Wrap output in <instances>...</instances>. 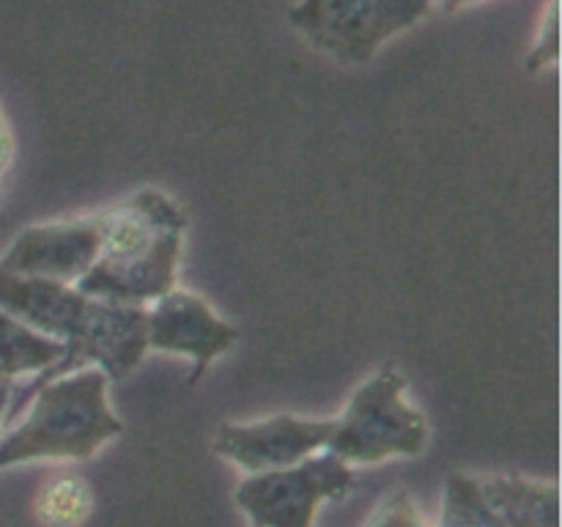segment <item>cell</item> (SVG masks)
I'll return each instance as SVG.
<instances>
[{"label":"cell","instance_id":"cell-15","mask_svg":"<svg viewBox=\"0 0 562 527\" xmlns=\"http://www.w3.org/2000/svg\"><path fill=\"white\" fill-rule=\"evenodd\" d=\"M366 527H428V522L415 497L406 489H398L379 503Z\"/></svg>","mask_w":562,"mask_h":527},{"label":"cell","instance_id":"cell-17","mask_svg":"<svg viewBox=\"0 0 562 527\" xmlns=\"http://www.w3.org/2000/svg\"><path fill=\"white\" fill-rule=\"evenodd\" d=\"M472 3H481V0H434V5H439V11H445V14H456Z\"/></svg>","mask_w":562,"mask_h":527},{"label":"cell","instance_id":"cell-2","mask_svg":"<svg viewBox=\"0 0 562 527\" xmlns=\"http://www.w3.org/2000/svg\"><path fill=\"white\" fill-rule=\"evenodd\" d=\"M187 214L159 190H137L99 212V256L77 291L121 305H151L179 280Z\"/></svg>","mask_w":562,"mask_h":527},{"label":"cell","instance_id":"cell-5","mask_svg":"<svg viewBox=\"0 0 562 527\" xmlns=\"http://www.w3.org/2000/svg\"><path fill=\"white\" fill-rule=\"evenodd\" d=\"M431 9L434 0H300L289 9V25L318 53L360 66Z\"/></svg>","mask_w":562,"mask_h":527},{"label":"cell","instance_id":"cell-14","mask_svg":"<svg viewBox=\"0 0 562 527\" xmlns=\"http://www.w3.org/2000/svg\"><path fill=\"white\" fill-rule=\"evenodd\" d=\"M560 58V0H549L547 11L541 14V25H538V36L532 42L530 53L525 58V69L530 75L549 69L558 64Z\"/></svg>","mask_w":562,"mask_h":527},{"label":"cell","instance_id":"cell-10","mask_svg":"<svg viewBox=\"0 0 562 527\" xmlns=\"http://www.w3.org/2000/svg\"><path fill=\"white\" fill-rule=\"evenodd\" d=\"M483 492L503 527H560V489L525 475H481Z\"/></svg>","mask_w":562,"mask_h":527},{"label":"cell","instance_id":"cell-11","mask_svg":"<svg viewBox=\"0 0 562 527\" xmlns=\"http://www.w3.org/2000/svg\"><path fill=\"white\" fill-rule=\"evenodd\" d=\"M64 357V344L0 307V379L11 382L27 373H44Z\"/></svg>","mask_w":562,"mask_h":527},{"label":"cell","instance_id":"cell-3","mask_svg":"<svg viewBox=\"0 0 562 527\" xmlns=\"http://www.w3.org/2000/svg\"><path fill=\"white\" fill-rule=\"evenodd\" d=\"M124 423L110 406V377L99 368H80L44 379L20 426L0 437V470L25 461H86Z\"/></svg>","mask_w":562,"mask_h":527},{"label":"cell","instance_id":"cell-12","mask_svg":"<svg viewBox=\"0 0 562 527\" xmlns=\"http://www.w3.org/2000/svg\"><path fill=\"white\" fill-rule=\"evenodd\" d=\"M437 527H503L477 472H450L445 478Z\"/></svg>","mask_w":562,"mask_h":527},{"label":"cell","instance_id":"cell-1","mask_svg":"<svg viewBox=\"0 0 562 527\" xmlns=\"http://www.w3.org/2000/svg\"><path fill=\"white\" fill-rule=\"evenodd\" d=\"M0 307L64 344V357L42 382L80 368H99L113 382L130 377L148 351L146 307L97 300L58 280L0 269Z\"/></svg>","mask_w":562,"mask_h":527},{"label":"cell","instance_id":"cell-13","mask_svg":"<svg viewBox=\"0 0 562 527\" xmlns=\"http://www.w3.org/2000/svg\"><path fill=\"white\" fill-rule=\"evenodd\" d=\"M36 519L44 527H80L93 511V489L80 475L53 478L36 494Z\"/></svg>","mask_w":562,"mask_h":527},{"label":"cell","instance_id":"cell-8","mask_svg":"<svg viewBox=\"0 0 562 527\" xmlns=\"http://www.w3.org/2000/svg\"><path fill=\"white\" fill-rule=\"evenodd\" d=\"M333 421L272 415L256 423H225L214 434L212 450L245 475L291 467L327 448Z\"/></svg>","mask_w":562,"mask_h":527},{"label":"cell","instance_id":"cell-16","mask_svg":"<svg viewBox=\"0 0 562 527\" xmlns=\"http://www.w3.org/2000/svg\"><path fill=\"white\" fill-rule=\"evenodd\" d=\"M11 162H14V132H11L9 119H5L3 108H0V187H3L5 173H9Z\"/></svg>","mask_w":562,"mask_h":527},{"label":"cell","instance_id":"cell-6","mask_svg":"<svg viewBox=\"0 0 562 527\" xmlns=\"http://www.w3.org/2000/svg\"><path fill=\"white\" fill-rule=\"evenodd\" d=\"M355 481V467L318 450L291 467L247 475L234 500L250 527H313L322 505L346 497Z\"/></svg>","mask_w":562,"mask_h":527},{"label":"cell","instance_id":"cell-9","mask_svg":"<svg viewBox=\"0 0 562 527\" xmlns=\"http://www.w3.org/2000/svg\"><path fill=\"white\" fill-rule=\"evenodd\" d=\"M99 242V214L31 225L0 256V269L75 285L97 261Z\"/></svg>","mask_w":562,"mask_h":527},{"label":"cell","instance_id":"cell-4","mask_svg":"<svg viewBox=\"0 0 562 527\" xmlns=\"http://www.w3.org/2000/svg\"><path fill=\"white\" fill-rule=\"evenodd\" d=\"M426 415L406 401V379L384 366L357 388L346 410L333 417L327 448L351 467H373L390 459H412L428 448Z\"/></svg>","mask_w":562,"mask_h":527},{"label":"cell","instance_id":"cell-7","mask_svg":"<svg viewBox=\"0 0 562 527\" xmlns=\"http://www.w3.org/2000/svg\"><path fill=\"white\" fill-rule=\"evenodd\" d=\"M148 351L181 355L192 360L187 388L201 382L217 357L231 351L239 340V329L220 316L195 291L170 289L146 305Z\"/></svg>","mask_w":562,"mask_h":527}]
</instances>
